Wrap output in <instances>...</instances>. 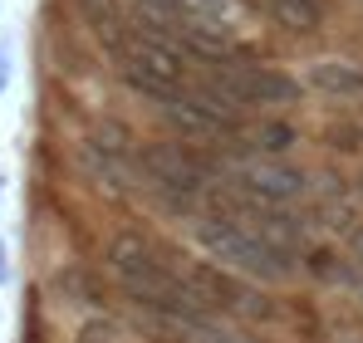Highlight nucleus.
Listing matches in <instances>:
<instances>
[{
	"mask_svg": "<svg viewBox=\"0 0 363 343\" xmlns=\"http://www.w3.org/2000/svg\"><path fill=\"white\" fill-rule=\"evenodd\" d=\"M104 265L113 275V285L123 289V299L133 309H147L167 324H191V319H206L211 304L201 285L191 280V270H182L167 260V250H157L152 235L143 230H113L108 245H104Z\"/></svg>",
	"mask_w": 363,
	"mask_h": 343,
	"instance_id": "nucleus-1",
	"label": "nucleus"
},
{
	"mask_svg": "<svg viewBox=\"0 0 363 343\" xmlns=\"http://www.w3.org/2000/svg\"><path fill=\"white\" fill-rule=\"evenodd\" d=\"M186 235H191V245H196L201 255H211L216 265L236 270V275L255 280V285H285V280L300 275V250L270 240L265 230H255L250 221H241L236 211H226V206H216V201H206V196H201V206L191 211Z\"/></svg>",
	"mask_w": 363,
	"mask_h": 343,
	"instance_id": "nucleus-2",
	"label": "nucleus"
},
{
	"mask_svg": "<svg viewBox=\"0 0 363 343\" xmlns=\"http://www.w3.org/2000/svg\"><path fill=\"white\" fill-rule=\"evenodd\" d=\"M191 69L236 113H280V108H295L304 99L300 74H290L280 64H265V59H250L241 50L211 55V59H191Z\"/></svg>",
	"mask_w": 363,
	"mask_h": 343,
	"instance_id": "nucleus-3",
	"label": "nucleus"
},
{
	"mask_svg": "<svg viewBox=\"0 0 363 343\" xmlns=\"http://www.w3.org/2000/svg\"><path fill=\"white\" fill-rule=\"evenodd\" d=\"M221 162L206 147H186V142H143L138 147V181L147 186V196L167 211H191L201 206V196L216 186Z\"/></svg>",
	"mask_w": 363,
	"mask_h": 343,
	"instance_id": "nucleus-4",
	"label": "nucleus"
},
{
	"mask_svg": "<svg viewBox=\"0 0 363 343\" xmlns=\"http://www.w3.org/2000/svg\"><path fill=\"white\" fill-rule=\"evenodd\" d=\"M226 176L241 196L275 201V206H300L309 196V172L285 162V157H250V162H236Z\"/></svg>",
	"mask_w": 363,
	"mask_h": 343,
	"instance_id": "nucleus-5",
	"label": "nucleus"
},
{
	"mask_svg": "<svg viewBox=\"0 0 363 343\" xmlns=\"http://www.w3.org/2000/svg\"><path fill=\"white\" fill-rule=\"evenodd\" d=\"M300 84H304V94H314L324 103H363V59L319 55L304 64Z\"/></svg>",
	"mask_w": 363,
	"mask_h": 343,
	"instance_id": "nucleus-6",
	"label": "nucleus"
},
{
	"mask_svg": "<svg viewBox=\"0 0 363 343\" xmlns=\"http://www.w3.org/2000/svg\"><path fill=\"white\" fill-rule=\"evenodd\" d=\"M55 299L64 304H74V309H89V314H104V304H108V285H104V275L99 270H89L84 260H64L60 270H55Z\"/></svg>",
	"mask_w": 363,
	"mask_h": 343,
	"instance_id": "nucleus-7",
	"label": "nucleus"
},
{
	"mask_svg": "<svg viewBox=\"0 0 363 343\" xmlns=\"http://www.w3.org/2000/svg\"><path fill=\"white\" fill-rule=\"evenodd\" d=\"M270 10L275 25H285L290 35H319L329 20V0H260Z\"/></svg>",
	"mask_w": 363,
	"mask_h": 343,
	"instance_id": "nucleus-8",
	"label": "nucleus"
},
{
	"mask_svg": "<svg viewBox=\"0 0 363 343\" xmlns=\"http://www.w3.org/2000/svg\"><path fill=\"white\" fill-rule=\"evenodd\" d=\"M69 5H74V15H79L104 45H113L123 30H128V20H133V15H123L118 0H69Z\"/></svg>",
	"mask_w": 363,
	"mask_h": 343,
	"instance_id": "nucleus-9",
	"label": "nucleus"
},
{
	"mask_svg": "<svg viewBox=\"0 0 363 343\" xmlns=\"http://www.w3.org/2000/svg\"><path fill=\"white\" fill-rule=\"evenodd\" d=\"M250 147L260 152V157H290L295 152V142H300V128L290 123V118H260L255 128H250Z\"/></svg>",
	"mask_w": 363,
	"mask_h": 343,
	"instance_id": "nucleus-10",
	"label": "nucleus"
},
{
	"mask_svg": "<svg viewBox=\"0 0 363 343\" xmlns=\"http://www.w3.org/2000/svg\"><path fill=\"white\" fill-rule=\"evenodd\" d=\"M182 334L191 343H260L255 334H245V329H231V324H221L216 314H206V319H191V324H177Z\"/></svg>",
	"mask_w": 363,
	"mask_h": 343,
	"instance_id": "nucleus-11",
	"label": "nucleus"
},
{
	"mask_svg": "<svg viewBox=\"0 0 363 343\" xmlns=\"http://www.w3.org/2000/svg\"><path fill=\"white\" fill-rule=\"evenodd\" d=\"M349 270H354V260H339L334 250H319V245L304 250V275H314V280H324V285L349 280Z\"/></svg>",
	"mask_w": 363,
	"mask_h": 343,
	"instance_id": "nucleus-12",
	"label": "nucleus"
},
{
	"mask_svg": "<svg viewBox=\"0 0 363 343\" xmlns=\"http://www.w3.org/2000/svg\"><path fill=\"white\" fill-rule=\"evenodd\" d=\"M349 255H354V265L363 270V226H354V230H349Z\"/></svg>",
	"mask_w": 363,
	"mask_h": 343,
	"instance_id": "nucleus-13",
	"label": "nucleus"
},
{
	"mask_svg": "<svg viewBox=\"0 0 363 343\" xmlns=\"http://www.w3.org/2000/svg\"><path fill=\"white\" fill-rule=\"evenodd\" d=\"M5 84H10V45L0 40V94H5Z\"/></svg>",
	"mask_w": 363,
	"mask_h": 343,
	"instance_id": "nucleus-14",
	"label": "nucleus"
},
{
	"mask_svg": "<svg viewBox=\"0 0 363 343\" xmlns=\"http://www.w3.org/2000/svg\"><path fill=\"white\" fill-rule=\"evenodd\" d=\"M5 280H10V250H5V240H0V289H5Z\"/></svg>",
	"mask_w": 363,
	"mask_h": 343,
	"instance_id": "nucleus-15",
	"label": "nucleus"
},
{
	"mask_svg": "<svg viewBox=\"0 0 363 343\" xmlns=\"http://www.w3.org/2000/svg\"><path fill=\"white\" fill-rule=\"evenodd\" d=\"M349 280H354V285H359V289H363V280H359V265H354V270H349Z\"/></svg>",
	"mask_w": 363,
	"mask_h": 343,
	"instance_id": "nucleus-16",
	"label": "nucleus"
},
{
	"mask_svg": "<svg viewBox=\"0 0 363 343\" xmlns=\"http://www.w3.org/2000/svg\"><path fill=\"white\" fill-rule=\"evenodd\" d=\"M344 343H363V334H354V339H344Z\"/></svg>",
	"mask_w": 363,
	"mask_h": 343,
	"instance_id": "nucleus-17",
	"label": "nucleus"
},
{
	"mask_svg": "<svg viewBox=\"0 0 363 343\" xmlns=\"http://www.w3.org/2000/svg\"><path fill=\"white\" fill-rule=\"evenodd\" d=\"M0 196H5V176H0Z\"/></svg>",
	"mask_w": 363,
	"mask_h": 343,
	"instance_id": "nucleus-18",
	"label": "nucleus"
},
{
	"mask_svg": "<svg viewBox=\"0 0 363 343\" xmlns=\"http://www.w3.org/2000/svg\"><path fill=\"white\" fill-rule=\"evenodd\" d=\"M359 191H363V172H359Z\"/></svg>",
	"mask_w": 363,
	"mask_h": 343,
	"instance_id": "nucleus-19",
	"label": "nucleus"
},
{
	"mask_svg": "<svg viewBox=\"0 0 363 343\" xmlns=\"http://www.w3.org/2000/svg\"><path fill=\"white\" fill-rule=\"evenodd\" d=\"M186 343H191V339H186Z\"/></svg>",
	"mask_w": 363,
	"mask_h": 343,
	"instance_id": "nucleus-20",
	"label": "nucleus"
}]
</instances>
